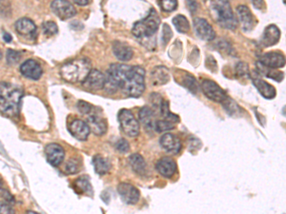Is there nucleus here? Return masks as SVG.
Here are the masks:
<instances>
[{"label":"nucleus","mask_w":286,"mask_h":214,"mask_svg":"<svg viewBox=\"0 0 286 214\" xmlns=\"http://www.w3.org/2000/svg\"><path fill=\"white\" fill-rule=\"evenodd\" d=\"M237 16L238 20L241 23L242 28L245 32H251L255 27L256 20L249 10V8L245 5H240L237 8Z\"/></svg>","instance_id":"obj_15"},{"label":"nucleus","mask_w":286,"mask_h":214,"mask_svg":"<svg viewBox=\"0 0 286 214\" xmlns=\"http://www.w3.org/2000/svg\"><path fill=\"white\" fill-rule=\"evenodd\" d=\"M77 107H78V109H79V111H80L81 113H82L83 115H86V116L91 115L92 113H94V112L97 110V108L94 107L93 105H91V104L88 103V102L82 101V100H80V101L78 102Z\"/></svg>","instance_id":"obj_33"},{"label":"nucleus","mask_w":286,"mask_h":214,"mask_svg":"<svg viewBox=\"0 0 286 214\" xmlns=\"http://www.w3.org/2000/svg\"><path fill=\"white\" fill-rule=\"evenodd\" d=\"M260 63L271 68V69H280L285 67L286 64V56L281 53V52H270V53H266L262 57H261V61Z\"/></svg>","instance_id":"obj_14"},{"label":"nucleus","mask_w":286,"mask_h":214,"mask_svg":"<svg viewBox=\"0 0 286 214\" xmlns=\"http://www.w3.org/2000/svg\"><path fill=\"white\" fill-rule=\"evenodd\" d=\"M280 37H281L280 29L276 25H269L268 27H266L264 32V36L261 39V45L264 48L271 47L279 42Z\"/></svg>","instance_id":"obj_20"},{"label":"nucleus","mask_w":286,"mask_h":214,"mask_svg":"<svg viewBox=\"0 0 286 214\" xmlns=\"http://www.w3.org/2000/svg\"><path fill=\"white\" fill-rule=\"evenodd\" d=\"M159 4L164 12H173L178 7L177 0H163V1H160Z\"/></svg>","instance_id":"obj_38"},{"label":"nucleus","mask_w":286,"mask_h":214,"mask_svg":"<svg viewBox=\"0 0 286 214\" xmlns=\"http://www.w3.org/2000/svg\"><path fill=\"white\" fill-rule=\"evenodd\" d=\"M201 87L205 96L214 102L224 103L228 97L225 90L213 80H209V79L203 80Z\"/></svg>","instance_id":"obj_7"},{"label":"nucleus","mask_w":286,"mask_h":214,"mask_svg":"<svg viewBox=\"0 0 286 214\" xmlns=\"http://www.w3.org/2000/svg\"><path fill=\"white\" fill-rule=\"evenodd\" d=\"M119 121L123 132L130 137H137L140 134V123L135 118L133 112L130 109L123 108L119 112Z\"/></svg>","instance_id":"obj_6"},{"label":"nucleus","mask_w":286,"mask_h":214,"mask_svg":"<svg viewBox=\"0 0 286 214\" xmlns=\"http://www.w3.org/2000/svg\"><path fill=\"white\" fill-rule=\"evenodd\" d=\"M173 128H175V124L167 120H160L156 122V125H155V129L158 132H166Z\"/></svg>","instance_id":"obj_35"},{"label":"nucleus","mask_w":286,"mask_h":214,"mask_svg":"<svg viewBox=\"0 0 286 214\" xmlns=\"http://www.w3.org/2000/svg\"><path fill=\"white\" fill-rule=\"evenodd\" d=\"M161 18L158 13L152 9L149 15L140 21L136 22L132 29L133 35L138 38H150L159 30Z\"/></svg>","instance_id":"obj_5"},{"label":"nucleus","mask_w":286,"mask_h":214,"mask_svg":"<svg viewBox=\"0 0 286 214\" xmlns=\"http://www.w3.org/2000/svg\"><path fill=\"white\" fill-rule=\"evenodd\" d=\"M210 12L215 21L223 28L229 30H235L237 28L238 19L228 1H212L210 3Z\"/></svg>","instance_id":"obj_4"},{"label":"nucleus","mask_w":286,"mask_h":214,"mask_svg":"<svg viewBox=\"0 0 286 214\" xmlns=\"http://www.w3.org/2000/svg\"><path fill=\"white\" fill-rule=\"evenodd\" d=\"M285 3H286V2H285Z\"/></svg>","instance_id":"obj_48"},{"label":"nucleus","mask_w":286,"mask_h":214,"mask_svg":"<svg viewBox=\"0 0 286 214\" xmlns=\"http://www.w3.org/2000/svg\"><path fill=\"white\" fill-rule=\"evenodd\" d=\"M258 66H259V69L262 71V72H263L266 76H267L268 78H272V79H274V80H276V81H282V80L284 79L285 74H284L283 71H277V70H275V69L268 68V67L264 66L262 63H259Z\"/></svg>","instance_id":"obj_29"},{"label":"nucleus","mask_w":286,"mask_h":214,"mask_svg":"<svg viewBox=\"0 0 286 214\" xmlns=\"http://www.w3.org/2000/svg\"><path fill=\"white\" fill-rule=\"evenodd\" d=\"M26 214H38V213H35V212H32V211H28Z\"/></svg>","instance_id":"obj_47"},{"label":"nucleus","mask_w":286,"mask_h":214,"mask_svg":"<svg viewBox=\"0 0 286 214\" xmlns=\"http://www.w3.org/2000/svg\"><path fill=\"white\" fill-rule=\"evenodd\" d=\"M74 189L78 193H85V194L92 193V191H93L89 179L85 176L78 178L74 182Z\"/></svg>","instance_id":"obj_28"},{"label":"nucleus","mask_w":286,"mask_h":214,"mask_svg":"<svg viewBox=\"0 0 286 214\" xmlns=\"http://www.w3.org/2000/svg\"><path fill=\"white\" fill-rule=\"evenodd\" d=\"M24 91L16 84L2 82L0 86V109L2 115L14 117L20 113V107Z\"/></svg>","instance_id":"obj_2"},{"label":"nucleus","mask_w":286,"mask_h":214,"mask_svg":"<svg viewBox=\"0 0 286 214\" xmlns=\"http://www.w3.org/2000/svg\"><path fill=\"white\" fill-rule=\"evenodd\" d=\"M69 130L71 134L80 141H86L91 132L87 122H84L81 119H75L69 125Z\"/></svg>","instance_id":"obj_18"},{"label":"nucleus","mask_w":286,"mask_h":214,"mask_svg":"<svg viewBox=\"0 0 286 214\" xmlns=\"http://www.w3.org/2000/svg\"><path fill=\"white\" fill-rule=\"evenodd\" d=\"M152 83L154 86L164 85L169 80V72L167 68L163 66L156 67L151 73Z\"/></svg>","instance_id":"obj_25"},{"label":"nucleus","mask_w":286,"mask_h":214,"mask_svg":"<svg viewBox=\"0 0 286 214\" xmlns=\"http://www.w3.org/2000/svg\"><path fill=\"white\" fill-rule=\"evenodd\" d=\"M81 170V160L78 158H70L64 168V171L68 174H76Z\"/></svg>","instance_id":"obj_32"},{"label":"nucleus","mask_w":286,"mask_h":214,"mask_svg":"<svg viewBox=\"0 0 286 214\" xmlns=\"http://www.w3.org/2000/svg\"><path fill=\"white\" fill-rule=\"evenodd\" d=\"M225 108L227 110L228 113H230L231 115L236 114L237 112L240 111V107L237 105V103L235 101H233L231 98L227 97V99L225 100V102L223 103Z\"/></svg>","instance_id":"obj_36"},{"label":"nucleus","mask_w":286,"mask_h":214,"mask_svg":"<svg viewBox=\"0 0 286 214\" xmlns=\"http://www.w3.org/2000/svg\"><path fill=\"white\" fill-rule=\"evenodd\" d=\"M253 83L259 92L266 99H273L276 96V89L263 79L253 78Z\"/></svg>","instance_id":"obj_24"},{"label":"nucleus","mask_w":286,"mask_h":214,"mask_svg":"<svg viewBox=\"0 0 286 214\" xmlns=\"http://www.w3.org/2000/svg\"><path fill=\"white\" fill-rule=\"evenodd\" d=\"M104 89L109 93L122 89L127 96L138 98L145 90V70L141 66L112 64L107 71Z\"/></svg>","instance_id":"obj_1"},{"label":"nucleus","mask_w":286,"mask_h":214,"mask_svg":"<svg viewBox=\"0 0 286 214\" xmlns=\"http://www.w3.org/2000/svg\"><path fill=\"white\" fill-rule=\"evenodd\" d=\"M16 30L21 36L34 37L37 33V25L32 19L22 18L16 22Z\"/></svg>","instance_id":"obj_22"},{"label":"nucleus","mask_w":286,"mask_h":214,"mask_svg":"<svg viewBox=\"0 0 286 214\" xmlns=\"http://www.w3.org/2000/svg\"><path fill=\"white\" fill-rule=\"evenodd\" d=\"M20 54L19 52H17V51H14V50H8V51H7L6 59H7V62H8V64H17L18 62H20Z\"/></svg>","instance_id":"obj_37"},{"label":"nucleus","mask_w":286,"mask_h":214,"mask_svg":"<svg viewBox=\"0 0 286 214\" xmlns=\"http://www.w3.org/2000/svg\"><path fill=\"white\" fill-rule=\"evenodd\" d=\"M118 193L123 202L128 205H136L140 201V191L129 183H121L118 186Z\"/></svg>","instance_id":"obj_10"},{"label":"nucleus","mask_w":286,"mask_h":214,"mask_svg":"<svg viewBox=\"0 0 286 214\" xmlns=\"http://www.w3.org/2000/svg\"><path fill=\"white\" fill-rule=\"evenodd\" d=\"M20 71L23 76L32 80H39L43 73L41 64L34 59H28L23 62Z\"/></svg>","instance_id":"obj_13"},{"label":"nucleus","mask_w":286,"mask_h":214,"mask_svg":"<svg viewBox=\"0 0 286 214\" xmlns=\"http://www.w3.org/2000/svg\"><path fill=\"white\" fill-rule=\"evenodd\" d=\"M183 84L187 89H189L190 90H192L193 92H197V90H198V84H197V81H196V79H195L194 76L187 74V76L184 77Z\"/></svg>","instance_id":"obj_39"},{"label":"nucleus","mask_w":286,"mask_h":214,"mask_svg":"<svg viewBox=\"0 0 286 214\" xmlns=\"http://www.w3.org/2000/svg\"><path fill=\"white\" fill-rule=\"evenodd\" d=\"M74 3H76L79 6H85L89 4V1L88 0H74Z\"/></svg>","instance_id":"obj_46"},{"label":"nucleus","mask_w":286,"mask_h":214,"mask_svg":"<svg viewBox=\"0 0 286 214\" xmlns=\"http://www.w3.org/2000/svg\"><path fill=\"white\" fill-rule=\"evenodd\" d=\"M129 164L133 171L139 175H143L146 171V162L143 156L139 153L131 154L129 157Z\"/></svg>","instance_id":"obj_26"},{"label":"nucleus","mask_w":286,"mask_h":214,"mask_svg":"<svg viewBox=\"0 0 286 214\" xmlns=\"http://www.w3.org/2000/svg\"><path fill=\"white\" fill-rule=\"evenodd\" d=\"M140 122L147 130H151L155 128V113L154 110L149 107H143L139 112Z\"/></svg>","instance_id":"obj_23"},{"label":"nucleus","mask_w":286,"mask_h":214,"mask_svg":"<svg viewBox=\"0 0 286 214\" xmlns=\"http://www.w3.org/2000/svg\"><path fill=\"white\" fill-rule=\"evenodd\" d=\"M116 148H117V150L121 151L122 153H126L130 150V145H129V143H128V141L126 139L122 138L117 142Z\"/></svg>","instance_id":"obj_41"},{"label":"nucleus","mask_w":286,"mask_h":214,"mask_svg":"<svg viewBox=\"0 0 286 214\" xmlns=\"http://www.w3.org/2000/svg\"><path fill=\"white\" fill-rule=\"evenodd\" d=\"M187 6L190 8V11H191L192 13L197 11V7H198L197 2H195V1H188V2H187Z\"/></svg>","instance_id":"obj_44"},{"label":"nucleus","mask_w":286,"mask_h":214,"mask_svg":"<svg viewBox=\"0 0 286 214\" xmlns=\"http://www.w3.org/2000/svg\"><path fill=\"white\" fill-rule=\"evenodd\" d=\"M0 214H16V212H15V209L13 208V205L1 202Z\"/></svg>","instance_id":"obj_42"},{"label":"nucleus","mask_w":286,"mask_h":214,"mask_svg":"<svg viewBox=\"0 0 286 214\" xmlns=\"http://www.w3.org/2000/svg\"><path fill=\"white\" fill-rule=\"evenodd\" d=\"M156 169L165 178H172L177 171V163L171 157H163L158 161Z\"/></svg>","instance_id":"obj_19"},{"label":"nucleus","mask_w":286,"mask_h":214,"mask_svg":"<svg viewBox=\"0 0 286 214\" xmlns=\"http://www.w3.org/2000/svg\"><path fill=\"white\" fill-rule=\"evenodd\" d=\"M87 124L91 129V131L94 134L99 136L105 134L108 128L107 121L103 118L102 116L98 114L97 110L91 115L87 116Z\"/></svg>","instance_id":"obj_16"},{"label":"nucleus","mask_w":286,"mask_h":214,"mask_svg":"<svg viewBox=\"0 0 286 214\" xmlns=\"http://www.w3.org/2000/svg\"><path fill=\"white\" fill-rule=\"evenodd\" d=\"M173 25L175 26L177 31L182 34H185L190 30L189 21L183 15H178L173 18Z\"/></svg>","instance_id":"obj_31"},{"label":"nucleus","mask_w":286,"mask_h":214,"mask_svg":"<svg viewBox=\"0 0 286 214\" xmlns=\"http://www.w3.org/2000/svg\"><path fill=\"white\" fill-rule=\"evenodd\" d=\"M3 39H4L5 42L9 43L13 40V37H12V36H11L9 33L4 32V33H3Z\"/></svg>","instance_id":"obj_45"},{"label":"nucleus","mask_w":286,"mask_h":214,"mask_svg":"<svg viewBox=\"0 0 286 214\" xmlns=\"http://www.w3.org/2000/svg\"><path fill=\"white\" fill-rule=\"evenodd\" d=\"M91 71V62L87 58H78L63 65L61 68V75L66 82L83 83Z\"/></svg>","instance_id":"obj_3"},{"label":"nucleus","mask_w":286,"mask_h":214,"mask_svg":"<svg viewBox=\"0 0 286 214\" xmlns=\"http://www.w3.org/2000/svg\"><path fill=\"white\" fill-rule=\"evenodd\" d=\"M42 30H43V33L48 36H52L59 33L58 25L53 21L44 22L42 24Z\"/></svg>","instance_id":"obj_34"},{"label":"nucleus","mask_w":286,"mask_h":214,"mask_svg":"<svg viewBox=\"0 0 286 214\" xmlns=\"http://www.w3.org/2000/svg\"><path fill=\"white\" fill-rule=\"evenodd\" d=\"M113 53L115 56L121 61H129L134 55L132 48L122 41H115L113 44Z\"/></svg>","instance_id":"obj_21"},{"label":"nucleus","mask_w":286,"mask_h":214,"mask_svg":"<svg viewBox=\"0 0 286 214\" xmlns=\"http://www.w3.org/2000/svg\"><path fill=\"white\" fill-rule=\"evenodd\" d=\"M161 113L162 115L163 116L164 120H167V121H170L174 124L178 123L180 121V118L178 115H176L175 113H172L170 111V108H169V103L167 100H163L162 101V104H161Z\"/></svg>","instance_id":"obj_30"},{"label":"nucleus","mask_w":286,"mask_h":214,"mask_svg":"<svg viewBox=\"0 0 286 214\" xmlns=\"http://www.w3.org/2000/svg\"><path fill=\"white\" fill-rule=\"evenodd\" d=\"M160 143L164 150L173 154H178L182 150V143L180 138L170 132L164 133L160 139Z\"/></svg>","instance_id":"obj_17"},{"label":"nucleus","mask_w":286,"mask_h":214,"mask_svg":"<svg viewBox=\"0 0 286 214\" xmlns=\"http://www.w3.org/2000/svg\"><path fill=\"white\" fill-rule=\"evenodd\" d=\"M1 202L11 204V205L14 206L15 203H16V200H15L14 196L9 193L7 190L1 189Z\"/></svg>","instance_id":"obj_40"},{"label":"nucleus","mask_w":286,"mask_h":214,"mask_svg":"<svg viewBox=\"0 0 286 214\" xmlns=\"http://www.w3.org/2000/svg\"><path fill=\"white\" fill-rule=\"evenodd\" d=\"M106 76L99 70L92 69L86 80L82 83V86L91 90H99L105 88Z\"/></svg>","instance_id":"obj_12"},{"label":"nucleus","mask_w":286,"mask_h":214,"mask_svg":"<svg viewBox=\"0 0 286 214\" xmlns=\"http://www.w3.org/2000/svg\"><path fill=\"white\" fill-rule=\"evenodd\" d=\"M93 164H94L95 171L100 175L106 174L111 169V165L108 162V160L100 154L96 155L93 158Z\"/></svg>","instance_id":"obj_27"},{"label":"nucleus","mask_w":286,"mask_h":214,"mask_svg":"<svg viewBox=\"0 0 286 214\" xmlns=\"http://www.w3.org/2000/svg\"><path fill=\"white\" fill-rule=\"evenodd\" d=\"M45 155L48 163L54 167H59L64 160L65 151L61 145L56 143L48 144L45 148Z\"/></svg>","instance_id":"obj_11"},{"label":"nucleus","mask_w":286,"mask_h":214,"mask_svg":"<svg viewBox=\"0 0 286 214\" xmlns=\"http://www.w3.org/2000/svg\"><path fill=\"white\" fill-rule=\"evenodd\" d=\"M236 71H237L238 76L246 75V74H248V66L244 62H240L236 67Z\"/></svg>","instance_id":"obj_43"},{"label":"nucleus","mask_w":286,"mask_h":214,"mask_svg":"<svg viewBox=\"0 0 286 214\" xmlns=\"http://www.w3.org/2000/svg\"><path fill=\"white\" fill-rule=\"evenodd\" d=\"M53 13L61 20H67L76 16L77 11L73 4L65 0H55L51 3Z\"/></svg>","instance_id":"obj_8"},{"label":"nucleus","mask_w":286,"mask_h":214,"mask_svg":"<svg viewBox=\"0 0 286 214\" xmlns=\"http://www.w3.org/2000/svg\"><path fill=\"white\" fill-rule=\"evenodd\" d=\"M196 35L204 41H212L216 37V33L213 27L204 18H196L193 21Z\"/></svg>","instance_id":"obj_9"}]
</instances>
